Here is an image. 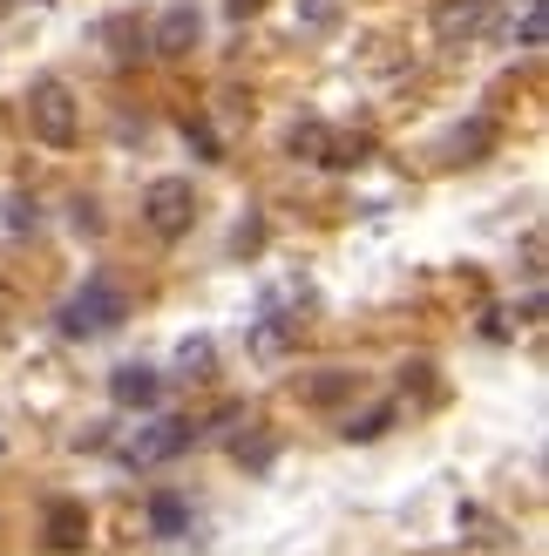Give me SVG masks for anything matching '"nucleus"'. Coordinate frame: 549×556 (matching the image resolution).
<instances>
[{
  "label": "nucleus",
  "instance_id": "nucleus-1",
  "mask_svg": "<svg viewBox=\"0 0 549 556\" xmlns=\"http://www.w3.org/2000/svg\"><path fill=\"white\" fill-rule=\"evenodd\" d=\"M21 116H27V129H35L48 150H68L81 136V102H75L68 81H54V75H41L35 89L21 96Z\"/></svg>",
  "mask_w": 549,
  "mask_h": 556
},
{
  "label": "nucleus",
  "instance_id": "nucleus-2",
  "mask_svg": "<svg viewBox=\"0 0 549 556\" xmlns=\"http://www.w3.org/2000/svg\"><path fill=\"white\" fill-rule=\"evenodd\" d=\"M54 319H62L68 340H95V332H116V326L129 319V292L108 286V278H89V286H81Z\"/></svg>",
  "mask_w": 549,
  "mask_h": 556
},
{
  "label": "nucleus",
  "instance_id": "nucleus-3",
  "mask_svg": "<svg viewBox=\"0 0 549 556\" xmlns=\"http://www.w3.org/2000/svg\"><path fill=\"white\" fill-rule=\"evenodd\" d=\"M143 217H150L156 238H183L190 217H197V190H190L183 177H156V184L143 190Z\"/></svg>",
  "mask_w": 549,
  "mask_h": 556
},
{
  "label": "nucleus",
  "instance_id": "nucleus-4",
  "mask_svg": "<svg viewBox=\"0 0 549 556\" xmlns=\"http://www.w3.org/2000/svg\"><path fill=\"white\" fill-rule=\"evenodd\" d=\"M190 441H197V421H156L150 434H136L129 448H123V462H129V468H156V462L183 455Z\"/></svg>",
  "mask_w": 549,
  "mask_h": 556
},
{
  "label": "nucleus",
  "instance_id": "nucleus-5",
  "mask_svg": "<svg viewBox=\"0 0 549 556\" xmlns=\"http://www.w3.org/2000/svg\"><path fill=\"white\" fill-rule=\"evenodd\" d=\"M197 27H204L197 8H190V0H177V8H163L150 48H156V54H190V48H197Z\"/></svg>",
  "mask_w": 549,
  "mask_h": 556
},
{
  "label": "nucleus",
  "instance_id": "nucleus-6",
  "mask_svg": "<svg viewBox=\"0 0 549 556\" xmlns=\"http://www.w3.org/2000/svg\"><path fill=\"white\" fill-rule=\"evenodd\" d=\"M156 394H163V374H150V367H116L108 374V401L116 407H156Z\"/></svg>",
  "mask_w": 549,
  "mask_h": 556
},
{
  "label": "nucleus",
  "instance_id": "nucleus-7",
  "mask_svg": "<svg viewBox=\"0 0 549 556\" xmlns=\"http://www.w3.org/2000/svg\"><path fill=\"white\" fill-rule=\"evenodd\" d=\"M81 543H89V509L68 503V495L48 503V549H81Z\"/></svg>",
  "mask_w": 549,
  "mask_h": 556
},
{
  "label": "nucleus",
  "instance_id": "nucleus-8",
  "mask_svg": "<svg viewBox=\"0 0 549 556\" xmlns=\"http://www.w3.org/2000/svg\"><path fill=\"white\" fill-rule=\"evenodd\" d=\"M150 536H163V543L190 536V503H183L177 489H156V495H150Z\"/></svg>",
  "mask_w": 549,
  "mask_h": 556
},
{
  "label": "nucleus",
  "instance_id": "nucleus-9",
  "mask_svg": "<svg viewBox=\"0 0 549 556\" xmlns=\"http://www.w3.org/2000/svg\"><path fill=\"white\" fill-rule=\"evenodd\" d=\"M482 21H488V0H442V8H434V27H442V35H475Z\"/></svg>",
  "mask_w": 549,
  "mask_h": 556
},
{
  "label": "nucleus",
  "instance_id": "nucleus-10",
  "mask_svg": "<svg viewBox=\"0 0 549 556\" xmlns=\"http://www.w3.org/2000/svg\"><path fill=\"white\" fill-rule=\"evenodd\" d=\"M346 394H353V374L346 367H325L319 380H298V401H306V407H333Z\"/></svg>",
  "mask_w": 549,
  "mask_h": 556
},
{
  "label": "nucleus",
  "instance_id": "nucleus-11",
  "mask_svg": "<svg viewBox=\"0 0 549 556\" xmlns=\"http://www.w3.org/2000/svg\"><path fill=\"white\" fill-rule=\"evenodd\" d=\"M394 428V407H367V414H346V441H380V434H387Z\"/></svg>",
  "mask_w": 549,
  "mask_h": 556
},
{
  "label": "nucleus",
  "instance_id": "nucleus-12",
  "mask_svg": "<svg viewBox=\"0 0 549 556\" xmlns=\"http://www.w3.org/2000/svg\"><path fill=\"white\" fill-rule=\"evenodd\" d=\"M346 14V0H298V27H312V35H333Z\"/></svg>",
  "mask_w": 549,
  "mask_h": 556
},
{
  "label": "nucleus",
  "instance_id": "nucleus-13",
  "mask_svg": "<svg viewBox=\"0 0 549 556\" xmlns=\"http://www.w3.org/2000/svg\"><path fill=\"white\" fill-rule=\"evenodd\" d=\"M292 150H298V156H319V163H325V150H333V129H319V123L292 129Z\"/></svg>",
  "mask_w": 549,
  "mask_h": 556
},
{
  "label": "nucleus",
  "instance_id": "nucleus-14",
  "mask_svg": "<svg viewBox=\"0 0 549 556\" xmlns=\"http://www.w3.org/2000/svg\"><path fill=\"white\" fill-rule=\"evenodd\" d=\"M177 367H183V374H204V367H210V340H183V346H177Z\"/></svg>",
  "mask_w": 549,
  "mask_h": 556
},
{
  "label": "nucleus",
  "instance_id": "nucleus-15",
  "mask_svg": "<svg viewBox=\"0 0 549 556\" xmlns=\"http://www.w3.org/2000/svg\"><path fill=\"white\" fill-rule=\"evenodd\" d=\"M8 231H35V204L27 198H8Z\"/></svg>",
  "mask_w": 549,
  "mask_h": 556
},
{
  "label": "nucleus",
  "instance_id": "nucleus-16",
  "mask_svg": "<svg viewBox=\"0 0 549 556\" xmlns=\"http://www.w3.org/2000/svg\"><path fill=\"white\" fill-rule=\"evenodd\" d=\"M225 8H231V14L244 21V14H258V8H265V0H225Z\"/></svg>",
  "mask_w": 549,
  "mask_h": 556
},
{
  "label": "nucleus",
  "instance_id": "nucleus-17",
  "mask_svg": "<svg viewBox=\"0 0 549 556\" xmlns=\"http://www.w3.org/2000/svg\"><path fill=\"white\" fill-rule=\"evenodd\" d=\"M0 313H14V292H0Z\"/></svg>",
  "mask_w": 549,
  "mask_h": 556
},
{
  "label": "nucleus",
  "instance_id": "nucleus-18",
  "mask_svg": "<svg viewBox=\"0 0 549 556\" xmlns=\"http://www.w3.org/2000/svg\"><path fill=\"white\" fill-rule=\"evenodd\" d=\"M8 8H14V0H0V21H8Z\"/></svg>",
  "mask_w": 549,
  "mask_h": 556
}]
</instances>
